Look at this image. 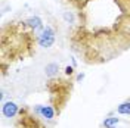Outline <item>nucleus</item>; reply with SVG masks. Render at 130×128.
<instances>
[{"instance_id":"nucleus-4","label":"nucleus","mask_w":130,"mask_h":128,"mask_svg":"<svg viewBox=\"0 0 130 128\" xmlns=\"http://www.w3.org/2000/svg\"><path fill=\"white\" fill-rule=\"evenodd\" d=\"M32 111L37 113V115H40L44 121H49V122L55 119L56 113H59L53 104H36L32 108Z\"/></svg>"},{"instance_id":"nucleus-5","label":"nucleus","mask_w":130,"mask_h":128,"mask_svg":"<svg viewBox=\"0 0 130 128\" xmlns=\"http://www.w3.org/2000/svg\"><path fill=\"white\" fill-rule=\"evenodd\" d=\"M21 111V108L15 103V102H12V100H9V102H5L3 106H2V115L5 116V118H8V119H13L18 116V113Z\"/></svg>"},{"instance_id":"nucleus-9","label":"nucleus","mask_w":130,"mask_h":128,"mask_svg":"<svg viewBox=\"0 0 130 128\" xmlns=\"http://www.w3.org/2000/svg\"><path fill=\"white\" fill-rule=\"evenodd\" d=\"M117 113L120 115H130V99L124 100L123 103H120L117 106Z\"/></svg>"},{"instance_id":"nucleus-1","label":"nucleus","mask_w":130,"mask_h":128,"mask_svg":"<svg viewBox=\"0 0 130 128\" xmlns=\"http://www.w3.org/2000/svg\"><path fill=\"white\" fill-rule=\"evenodd\" d=\"M47 90L50 93V100L52 104L56 108L58 112H61V109L67 103L70 93H71V86L68 84V81L65 80H58V78H50L47 84Z\"/></svg>"},{"instance_id":"nucleus-8","label":"nucleus","mask_w":130,"mask_h":128,"mask_svg":"<svg viewBox=\"0 0 130 128\" xmlns=\"http://www.w3.org/2000/svg\"><path fill=\"white\" fill-rule=\"evenodd\" d=\"M118 122H120V118H117V116H108V118L104 119L102 125H104V128H117Z\"/></svg>"},{"instance_id":"nucleus-7","label":"nucleus","mask_w":130,"mask_h":128,"mask_svg":"<svg viewBox=\"0 0 130 128\" xmlns=\"http://www.w3.org/2000/svg\"><path fill=\"white\" fill-rule=\"evenodd\" d=\"M44 74L49 80L50 78H58V74H59V65L56 62H50V63L46 65L44 68Z\"/></svg>"},{"instance_id":"nucleus-6","label":"nucleus","mask_w":130,"mask_h":128,"mask_svg":"<svg viewBox=\"0 0 130 128\" xmlns=\"http://www.w3.org/2000/svg\"><path fill=\"white\" fill-rule=\"evenodd\" d=\"M24 22H25V25H27V27H28V28L36 34V35H37V34H40V32L44 30L43 21H41L39 16H30V18H27V19H25Z\"/></svg>"},{"instance_id":"nucleus-2","label":"nucleus","mask_w":130,"mask_h":128,"mask_svg":"<svg viewBox=\"0 0 130 128\" xmlns=\"http://www.w3.org/2000/svg\"><path fill=\"white\" fill-rule=\"evenodd\" d=\"M15 127L16 128H46L43 118L32 111L31 108H21V111L15 118Z\"/></svg>"},{"instance_id":"nucleus-11","label":"nucleus","mask_w":130,"mask_h":128,"mask_svg":"<svg viewBox=\"0 0 130 128\" xmlns=\"http://www.w3.org/2000/svg\"><path fill=\"white\" fill-rule=\"evenodd\" d=\"M73 74H74V66H67L65 68V75L67 77H71Z\"/></svg>"},{"instance_id":"nucleus-10","label":"nucleus","mask_w":130,"mask_h":128,"mask_svg":"<svg viewBox=\"0 0 130 128\" xmlns=\"http://www.w3.org/2000/svg\"><path fill=\"white\" fill-rule=\"evenodd\" d=\"M67 2H68V3H71V5H73L75 9H78V10H83V9L86 8V6L89 5L92 0H67Z\"/></svg>"},{"instance_id":"nucleus-3","label":"nucleus","mask_w":130,"mask_h":128,"mask_svg":"<svg viewBox=\"0 0 130 128\" xmlns=\"http://www.w3.org/2000/svg\"><path fill=\"white\" fill-rule=\"evenodd\" d=\"M36 43L41 49H49L55 44V30L52 27H44V30L36 35Z\"/></svg>"},{"instance_id":"nucleus-12","label":"nucleus","mask_w":130,"mask_h":128,"mask_svg":"<svg viewBox=\"0 0 130 128\" xmlns=\"http://www.w3.org/2000/svg\"><path fill=\"white\" fill-rule=\"evenodd\" d=\"M84 77H86V75H84L83 72H81V74H78V75H77V82H80V81H83V80H84Z\"/></svg>"}]
</instances>
